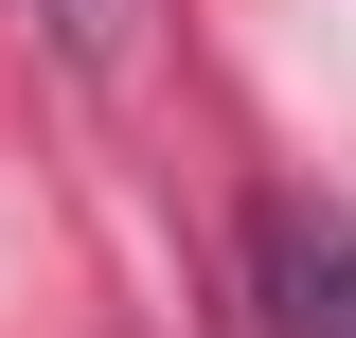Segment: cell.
I'll use <instances>...</instances> for the list:
<instances>
[{"mask_svg":"<svg viewBox=\"0 0 356 338\" xmlns=\"http://www.w3.org/2000/svg\"><path fill=\"white\" fill-rule=\"evenodd\" d=\"M250 285H267V338H356V214L267 196L250 214Z\"/></svg>","mask_w":356,"mask_h":338,"instance_id":"obj_1","label":"cell"}]
</instances>
